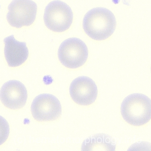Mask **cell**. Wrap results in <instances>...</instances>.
Returning a JSON list of instances; mask_svg holds the SVG:
<instances>
[{"mask_svg": "<svg viewBox=\"0 0 151 151\" xmlns=\"http://www.w3.org/2000/svg\"><path fill=\"white\" fill-rule=\"evenodd\" d=\"M86 34L94 40H105L114 33L116 20L114 14L105 8H96L88 11L83 20Z\"/></svg>", "mask_w": 151, "mask_h": 151, "instance_id": "1", "label": "cell"}, {"mask_svg": "<svg viewBox=\"0 0 151 151\" xmlns=\"http://www.w3.org/2000/svg\"><path fill=\"white\" fill-rule=\"evenodd\" d=\"M121 114L123 119L131 125L146 124L151 119V100L141 93L130 94L122 103Z\"/></svg>", "mask_w": 151, "mask_h": 151, "instance_id": "2", "label": "cell"}, {"mask_svg": "<svg viewBox=\"0 0 151 151\" xmlns=\"http://www.w3.org/2000/svg\"><path fill=\"white\" fill-rule=\"evenodd\" d=\"M73 19L71 8L60 1H52L45 9V24L49 29L54 32H63L68 29L72 24Z\"/></svg>", "mask_w": 151, "mask_h": 151, "instance_id": "3", "label": "cell"}, {"mask_svg": "<svg viewBox=\"0 0 151 151\" xmlns=\"http://www.w3.org/2000/svg\"><path fill=\"white\" fill-rule=\"evenodd\" d=\"M62 64L69 68L76 69L84 64L88 58V50L83 41L77 38L64 40L58 50Z\"/></svg>", "mask_w": 151, "mask_h": 151, "instance_id": "4", "label": "cell"}, {"mask_svg": "<svg viewBox=\"0 0 151 151\" xmlns=\"http://www.w3.org/2000/svg\"><path fill=\"white\" fill-rule=\"evenodd\" d=\"M8 9V22L11 26L19 29L33 24L36 19L37 6L32 0H13Z\"/></svg>", "mask_w": 151, "mask_h": 151, "instance_id": "5", "label": "cell"}, {"mask_svg": "<svg viewBox=\"0 0 151 151\" xmlns=\"http://www.w3.org/2000/svg\"><path fill=\"white\" fill-rule=\"evenodd\" d=\"M31 112L34 119L39 122L54 121L61 114V105L55 96L44 93L34 99L32 104Z\"/></svg>", "mask_w": 151, "mask_h": 151, "instance_id": "6", "label": "cell"}, {"mask_svg": "<svg viewBox=\"0 0 151 151\" xmlns=\"http://www.w3.org/2000/svg\"><path fill=\"white\" fill-rule=\"evenodd\" d=\"M69 91L73 100L82 106L92 104L98 95V88L95 82L86 76L78 77L74 79L70 86Z\"/></svg>", "mask_w": 151, "mask_h": 151, "instance_id": "7", "label": "cell"}, {"mask_svg": "<svg viewBox=\"0 0 151 151\" xmlns=\"http://www.w3.org/2000/svg\"><path fill=\"white\" fill-rule=\"evenodd\" d=\"M28 98L26 87L21 82L10 80L2 86L0 99L4 105L11 109H19L24 106Z\"/></svg>", "mask_w": 151, "mask_h": 151, "instance_id": "8", "label": "cell"}, {"mask_svg": "<svg viewBox=\"0 0 151 151\" xmlns=\"http://www.w3.org/2000/svg\"><path fill=\"white\" fill-rule=\"evenodd\" d=\"M4 42L5 56L9 67H18L26 61L29 52L25 42L17 41L14 35L5 38Z\"/></svg>", "mask_w": 151, "mask_h": 151, "instance_id": "9", "label": "cell"}, {"mask_svg": "<svg viewBox=\"0 0 151 151\" xmlns=\"http://www.w3.org/2000/svg\"><path fill=\"white\" fill-rule=\"evenodd\" d=\"M116 144L112 138L104 134H96L86 138L82 144V151L115 150Z\"/></svg>", "mask_w": 151, "mask_h": 151, "instance_id": "10", "label": "cell"}, {"mask_svg": "<svg viewBox=\"0 0 151 151\" xmlns=\"http://www.w3.org/2000/svg\"><path fill=\"white\" fill-rule=\"evenodd\" d=\"M9 127L6 120L0 116V145L5 143L8 138Z\"/></svg>", "mask_w": 151, "mask_h": 151, "instance_id": "11", "label": "cell"}]
</instances>
